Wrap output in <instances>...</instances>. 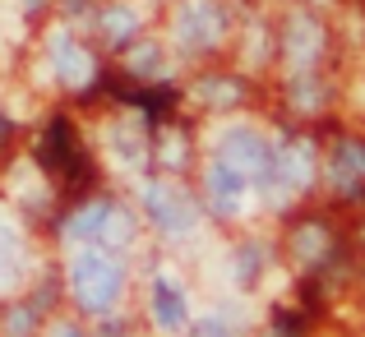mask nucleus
Returning <instances> with one entry per match:
<instances>
[{
  "instance_id": "2",
  "label": "nucleus",
  "mask_w": 365,
  "mask_h": 337,
  "mask_svg": "<svg viewBox=\"0 0 365 337\" xmlns=\"http://www.w3.org/2000/svg\"><path fill=\"white\" fill-rule=\"evenodd\" d=\"M222 157L227 162H236L241 171H250V176H268L273 171V152H268V143L259 139V134H250V130H232L222 139Z\"/></svg>"
},
{
  "instance_id": "9",
  "label": "nucleus",
  "mask_w": 365,
  "mask_h": 337,
  "mask_svg": "<svg viewBox=\"0 0 365 337\" xmlns=\"http://www.w3.org/2000/svg\"><path fill=\"white\" fill-rule=\"evenodd\" d=\"M111 213H116V208H107V204L83 208L79 217H70V231H65V236H98V231L111 222Z\"/></svg>"
},
{
  "instance_id": "11",
  "label": "nucleus",
  "mask_w": 365,
  "mask_h": 337,
  "mask_svg": "<svg viewBox=\"0 0 365 337\" xmlns=\"http://www.w3.org/2000/svg\"><path fill=\"white\" fill-rule=\"evenodd\" d=\"M14 259H19V245H14V236L0 227V282L14 277Z\"/></svg>"
},
{
  "instance_id": "8",
  "label": "nucleus",
  "mask_w": 365,
  "mask_h": 337,
  "mask_svg": "<svg viewBox=\"0 0 365 337\" xmlns=\"http://www.w3.org/2000/svg\"><path fill=\"white\" fill-rule=\"evenodd\" d=\"M329 167H333V176L351 190L365 176V143H338V157H333Z\"/></svg>"
},
{
  "instance_id": "12",
  "label": "nucleus",
  "mask_w": 365,
  "mask_h": 337,
  "mask_svg": "<svg viewBox=\"0 0 365 337\" xmlns=\"http://www.w3.org/2000/svg\"><path fill=\"white\" fill-rule=\"evenodd\" d=\"M130 24H134V14H130V9H116V14H107V19H102V28H107L111 37L130 33Z\"/></svg>"
},
{
  "instance_id": "1",
  "label": "nucleus",
  "mask_w": 365,
  "mask_h": 337,
  "mask_svg": "<svg viewBox=\"0 0 365 337\" xmlns=\"http://www.w3.org/2000/svg\"><path fill=\"white\" fill-rule=\"evenodd\" d=\"M70 286L88 310H107V305H116V296H120V268L111 264L102 249H88V254L74 259Z\"/></svg>"
},
{
  "instance_id": "3",
  "label": "nucleus",
  "mask_w": 365,
  "mask_h": 337,
  "mask_svg": "<svg viewBox=\"0 0 365 337\" xmlns=\"http://www.w3.org/2000/svg\"><path fill=\"white\" fill-rule=\"evenodd\" d=\"M148 213L158 217L162 231H171V236H185V231L195 227V208L185 204L180 190H167V185H153L148 190Z\"/></svg>"
},
{
  "instance_id": "10",
  "label": "nucleus",
  "mask_w": 365,
  "mask_h": 337,
  "mask_svg": "<svg viewBox=\"0 0 365 337\" xmlns=\"http://www.w3.org/2000/svg\"><path fill=\"white\" fill-rule=\"evenodd\" d=\"M314 42H319V33H314V24H305V19H296L292 24V37H287V46H292L296 61H310L314 56Z\"/></svg>"
},
{
  "instance_id": "5",
  "label": "nucleus",
  "mask_w": 365,
  "mask_h": 337,
  "mask_svg": "<svg viewBox=\"0 0 365 337\" xmlns=\"http://www.w3.org/2000/svg\"><path fill=\"white\" fill-rule=\"evenodd\" d=\"M208 190H213L217 208H227V213H232V208L241 204V195H245V171L236 167V162L217 157L213 167H208Z\"/></svg>"
},
{
  "instance_id": "4",
  "label": "nucleus",
  "mask_w": 365,
  "mask_h": 337,
  "mask_svg": "<svg viewBox=\"0 0 365 337\" xmlns=\"http://www.w3.org/2000/svg\"><path fill=\"white\" fill-rule=\"evenodd\" d=\"M217 33H222V19H217V9L213 5H190L185 14L176 19V37L185 46H213L217 42Z\"/></svg>"
},
{
  "instance_id": "13",
  "label": "nucleus",
  "mask_w": 365,
  "mask_h": 337,
  "mask_svg": "<svg viewBox=\"0 0 365 337\" xmlns=\"http://www.w3.org/2000/svg\"><path fill=\"white\" fill-rule=\"evenodd\" d=\"M56 337H74V328H61V333H56Z\"/></svg>"
},
{
  "instance_id": "7",
  "label": "nucleus",
  "mask_w": 365,
  "mask_h": 337,
  "mask_svg": "<svg viewBox=\"0 0 365 337\" xmlns=\"http://www.w3.org/2000/svg\"><path fill=\"white\" fill-rule=\"evenodd\" d=\"M56 70H61V79L70 83V88H83L88 74H93V65H88V56H83L74 42H56Z\"/></svg>"
},
{
  "instance_id": "6",
  "label": "nucleus",
  "mask_w": 365,
  "mask_h": 337,
  "mask_svg": "<svg viewBox=\"0 0 365 337\" xmlns=\"http://www.w3.org/2000/svg\"><path fill=\"white\" fill-rule=\"evenodd\" d=\"M153 319H158V328H167V333L185 323V296H180V286L158 282V291H153Z\"/></svg>"
}]
</instances>
